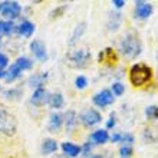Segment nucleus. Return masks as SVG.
Masks as SVG:
<instances>
[{
    "label": "nucleus",
    "instance_id": "obj_1",
    "mask_svg": "<svg viewBox=\"0 0 158 158\" xmlns=\"http://www.w3.org/2000/svg\"><path fill=\"white\" fill-rule=\"evenodd\" d=\"M119 50L124 56L129 59L137 58L142 50L141 40L135 33H127L119 43Z\"/></svg>",
    "mask_w": 158,
    "mask_h": 158
},
{
    "label": "nucleus",
    "instance_id": "obj_2",
    "mask_svg": "<svg viewBox=\"0 0 158 158\" xmlns=\"http://www.w3.org/2000/svg\"><path fill=\"white\" fill-rule=\"evenodd\" d=\"M152 78V69L145 63H137L129 71V81L134 86H144Z\"/></svg>",
    "mask_w": 158,
    "mask_h": 158
},
{
    "label": "nucleus",
    "instance_id": "obj_3",
    "mask_svg": "<svg viewBox=\"0 0 158 158\" xmlns=\"http://www.w3.org/2000/svg\"><path fill=\"white\" fill-rule=\"evenodd\" d=\"M66 60L72 68L76 69H85L91 63V53L88 49H78L72 50L66 55Z\"/></svg>",
    "mask_w": 158,
    "mask_h": 158
},
{
    "label": "nucleus",
    "instance_id": "obj_4",
    "mask_svg": "<svg viewBox=\"0 0 158 158\" xmlns=\"http://www.w3.org/2000/svg\"><path fill=\"white\" fill-rule=\"evenodd\" d=\"M17 129L16 118L6 109L0 108V132L4 135H13Z\"/></svg>",
    "mask_w": 158,
    "mask_h": 158
},
{
    "label": "nucleus",
    "instance_id": "obj_5",
    "mask_svg": "<svg viewBox=\"0 0 158 158\" xmlns=\"http://www.w3.org/2000/svg\"><path fill=\"white\" fill-rule=\"evenodd\" d=\"M0 13L3 16L15 19L20 15V4L17 2H2L0 3Z\"/></svg>",
    "mask_w": 158,
    "mask_h": 158
},
{
    "label": "nucleus",
    "instance_id": "obj_6",
    "mask_svg": "<svg viewBox=\"0 0 158 158\" xmlns=\"http://www.w3.org/2000/svg\"><path fill=\"white\" fill-rule=\"evenodd\" d=\"M94 104L96 105V106H101V108H104V106H106V105H111L114 102V95L112 92L108 91V89H104V91L98 92L95 96H94Z\"/></svg>",
    "mask_w": 158,
    "mask_h": 158
},
{
    "label": "nucleus",
    "instance_id": "obj_7",
    "mask_svg": "<svg viewBox=\"0 0 158 158\" xmlns=\"http://www.w3.org/2000/svg\"><path fill=\"white\" fill-rule=\"evenodd\" d=\"M82 122L85 124V127H94V125L99 124L102 117H101V114L95 109H88L85 112L82 114V117H81Z\"/></svg>",
    "mask_w": 158,
    "mask_h": 158
},
{
    "label": "nucleus",
    "instance_id": "obj_8",
    "mask_svg": "<svg viewBox=\"0 0 158 158\" xmlns=\"http://www.w3.org/2000/svg\"><path fill=\"white\" fill-rule=\"evenodd\" d=\"M152 13V4L148 2H135V16L139 19H147Z\"/></svg>",
    "mask_w": 158,
    "mask_h": 158
},
{
    "label": "nucleus",
    "instance_id": "obj_9",
    "mask_svg": "<svg viewBox=\"0 0 158 158\" xmlns=\"http://www.w3.org/2000/svg\"><path fill=\"white\" fill-rule=\"evenodd\" d=\"M30 50L33 52V55L40 60V62H45L46 59H48L46 48L40 40H33L32 42V43H30Z\"/></svg>",
    "mask_w": 158,
    "mask_h": 158
},
{
    "label": "nucleus",
    "instance_id": "obj_10",
    "mask_svg": "<svg viewBox=\"0 0 158 158\" xmlns=\"http://www.w3.org/2000/svg\"><path fill=\"white\" fill-rule=\"evenodd\" d=\"M99 62H105L108 65H115L118 62V56L112 48H106L104 52L99 53Z\"/></svg>",
    "mask_w": 158,
    "mask_h": 158
},
{
    "label": "nucleus",
    "instance_id": "obj_11",
    "mask_svg": "<svg viewBox=\"0 0 158 158\" xmlns=\"http://www.w3.org/2000/svg\"><path fill=\"white\" fill-rule=\"evenodd\" d=\"M144 141L145 142H150V144H154V142L158 141V127L157 125H150L144 129Z\"/></svg>",
    "mask_w": 158,
    "mask_h": 158
},
{
    "label": "nucleus",
    "instance_id": "obj_12",
    "mask_svg": "<svg viewBox=\"0 0 158 158\" xmlns=\"http://www.w3.org/2000/svg\"><path fill=\"white\" fill-rule=\"evenodd\" d=\"M49 99V94L46 89L43 88H39L33 92V96H32V104L35 105H43L46 101Z\"/></svg>",
    "mask_w": 158,
    "mask_h": 158
},
{
    "label": "nucleus",
    "instance_id": "obj_13",
    "mask_svg": "<svg viewBox=\"0 0 158 158\" xmlns=\"http://www.w3.org/2000/svg\"><path fill=\"white\" fill-rule=\"evenodd\" d=\"M121 22H122V15L119 12H115V13H111L108 17V29L112 32V30H118L121 26Z\"/></svg>",
    "mask_w": 158,
    "mask_h": 158
},
{
    "label": "nucleus",
    "instance_id": "obj_14",
    "mask_svg": "<svg viewBox=\"0 0 158 158\" xmlns=\"http://www.w3.org/2000/svg\"><path fill=\"white\" fill-rule=\"evenodd\" d=\"M46 79H48V73H43V72H40V73H35V75H32L29 78V85L30 86H35V88H42V85L46 82Z\"/></svg>",
    "mask_w": 158,
    "mask_h": 158
},
{
    "label": "nucleus",
    "instance_id": "obj_15",
    "mask_svg": "<svg viewBox=\"0 0 158 158\" xmlns=\"http://www.w3.org/2000/svg\"><path fill=\"white\" fill-rule=\"evenodd\" d=\"M62 150L63 152L69 157H78L79 152L82 151V148L79 145H75V144H72V142H63L62 144Z\"/></svg>",
    "mask_w": 158,
    "mask_h": 158
},
{
    "label": "nucleus",
    "instance_id": "obj_16",
    "mask_svg": "<svg viewBox=\"0 0 158 158\" xmlns=\"http://www.w3.org/2000/svg\"><path fill=\"white\" fill-rule=\"evenodd\" d=\"M91 138H92V141L96 142V144H105L109 139V134L105 129H98V131H95V132L92 134Z\"/></svg>",
    "mask_w": 158,
    "mask_h": 158
},
{
    "label": "nucleus",
    "instance_id": "obj_17",
    "mask_svg": "<svg viewBox=\"0 0 158 158\" xmlns=\"http://www.w3.org/2000/svg\"><path fill=\"white\" fill-rule=\"evenodd\" d=\"M62 115L60 114H52L50 115V119H49V131L52 132H56L59 128H60V125H62Z\"/></svg>",
    "mask_w": 158,
    "mask_h": 158
},
{
    "label": "nucleus",
    "instance_id": "obj_18",
    "mask_svg": "<svg viewBox=\"0 0 158 158\" xmlns=\"http://www.w3.org/2000/svg\"><path fill=\"white\" fill-rule=\"evenodd\" d=\"M56 150H58V142L55 141V139L48 138V139H45L43 144H42V152H43V154H52V152H55Z\"/></svg>",
    "mask_w": 158,
    "mask_h": 158
},
{
    "label": "nucleus",
    "instance_id": "obj_19",
    "mask_svg": "<svg viewBox=\"0 0 158 158\" xmlns=\"http://www.w3.org/2000/svg\"><path fill=\"white\" fill-rule=\"evenodd\" d=\"M48 102H49V105L52 106V108H55V109L62 108L63 106V96H62V94H59V92L52 94V95L49 96Z\"/></svg>",
    "mask_w": 158,
    "mask_h": 158
},
{
    "label": "nucleus",
    "instance_id": "obj_20",
    "mask_svg": "<svg viewBox=\"0 0 158 158\" xmlns=\"http://www.w3.org/2000/svg\"><path fill=\"white\" fill-rule=\"evenodd\" d=\"M65 118H66V129L69 131V132H72L73 131V128H75V125L78 124V117H76V112H73V111H68L66 115H65Z\"/></svg>",
    "mask_w": 158,
    "mask_h": 158
},
{
    "label": "nucleus",
    "instance_id": "obj_21",
    "mask_svg": "<svg viewBox=\"0 0 158 158\" xmlns=\"http://www.w3.org/2000/svg\"><path fill=\"white\" fill-rule=\"evenodd\" d=\"M19 33L22 35V36H26V38H29L30 35L35 32V26L33 23H30V22H23V23H20V26H19Z\"/></svg>",
    "mask_w": 158,
    "mask_h": 158
},
{
    "label": "nucleus",
    "instance_id": "obj_22",
    "mask_svg": "<svg viewBox=\"0 0 158 158\" xmlns=\"http://www.w3.org/2000/svg\"><path fill=\"white\" fill-rule=\"evenodd\" d=\"M85 26H86V23L85 22H82L81 25H78L75 27V32H73V35H72L71 38V42H69V45H75L76 42H78V39L82 36V33L85 32Z\"/></svg>",
    "mask_w": 158,
    "mask_h": 158
},
{
    "label": "nucleus",
    "instance_id": "obj_23",
    "mask_svg": "<svg viewBox=\"0 0 158 158\" xmlns=\"http://www.w3.org/2000/svg\"><path fill=\"white\" fill-rule=\"evenodd\" d=\"M20 72H22V69H20L19 66H17L16 63H15V65H12V66H10V69H9L7 73L4 75V78L7 79L9 82H10V81H15V79L17 78V76L20 75Z\"/></svg>",
    "mask_w": 158,
    "mask_h": 158
},
{
    "label": "nucleus",
    "instance_id": "obj_24",
    "mask_svg": "<svg viewBox=\"0 0 158 158\" xmlns=\"http://www.w3.org/2000/svg\"><path fill=\"white\" fill-rule=\"evenodd\" d=\"M145 115L148 119H158V106L157 105H151L145 109Z\"/></svg>",
    "mask_w": 158,
    "mask_h": 158
},
{
    "label": "nucleus",
    "instance_id": "obj_25",
    "mask_svg": "<svg viewBox=\"0 0 158 158\" xmlns=\"http://www.w3.org/2000/svg\"><path fill=\"white\" fill-rule=\"evenodd\" d=\"M16 65L20 68L22 71H25V69H30V68H32V62H30V59H27V58H19L16 60Z\"/></svg>",
    "mask_w": 158,
    "mask_h": 158
},
{
    "label": "nucleus",
    "instance_id": "obj_26",
    "mask_svg": "<svg viewBox=\"0 0 158 158\" xmlns=\"http://www.w3.org/2000/svg\"><path fill=\"white\" fill-rule=\"evenodd\" d=\"M124 91H125V86L122 85V83L117 82V83H114V85H112V92L117 96H121L122 94H124Z\"/></svg>",
    "mask_w": 158,
    "mask_h": 158
},
{
    "label": "nucleus",
    "instance_id": "obj_27",
    "mask_svg": "<svg viewBox=\"0 0 158 158\" xmlns=\"http://www.w3.org/2000/svg\"><path fill=\"white\" fill-rule=\"evenodd\" d=\"M75 85H76V88H78V89H83V88L88 85L86 78H85V76H78V78H76V81H75Z\"/></svg>",
    "mask_w": 158,
    "mask_h": 158
},
{
    "label": "nucleus",
    "instance_id": "obj_28",
    "mask_svg": "<svg viewBox=\"0 0 158 158\" xmlns=\"http://www.w3.org/2000/svg\"><path fill=\"white\" fill-rule=\"evenodd\" d=\"M121 157L122 158H129L131 155H132V148L131 147H128V145H125V147H122L121 148Z\"/></svg>",
    "mask_w": 158,
    "mask_h": 158
},
{
    "label": "nucleus",
    "instance_id": "obj_29",
    "mask_svg": "<svg viewBox=\"0 0 158 158\" xmlns=\"http://www.w3.org/2000/svg\"><path fill=\"white\" fill-rule=\"evenodd\" d=\"M13 27H15V25H13V22H3V33L6 35H10L13 32Z\"/></svg>",
    "mask_w": 158,
    "mask_h": 158
},
{
    "label": "nucleus",
    "instance_id": "obj_30",
    "mask_svg": "<svg viewBox=\"0 0 158 158\" xmlns=\"http://www.w3.org/2000/svg\"><path fill=\"white\" fill-rule=\"evenodd\" d=\"M66 10V6H60V7L58 9H55L53 12L50 13V19H55V17H59V16H62L63 12Z\"/></svg>",
    "mask_w": 158,
    "mask_h": 158
},
{
    "label": "nucleus",
    "instance_id": "obj_31",
    "mask_svg": "<svg viewBox=\"0 0 158 158\" xmlns=\"http://www.w3.org/2000/svg\"><path fill=\"white\" fill-rule=\"evenodd\" d=\"M121 139L124 142H127V144H132L134 142V137H132V134H124V135H121Z\"/></svg>",
    "mask_w": 158,
    "mask_h": 158
},
{
    "label": "nucleus",
    "instance_id": "obj_32",
    "mask_svg": "<svg viewBox=\"0 0 158 158\" xmlns=\"http://www.w3.org/2000/svg\"><path fill=\"white\" fill-rule=\"evenodd\" d=\"M13 95H19L20 96L22 95V92L19 91V89H13V91H9V92H6V96H7L9 99H10V98H15V96Z\"/></svg>",
    "mask_w": 158,
    "mask_h": 158
},
{
    "label": "nucleus",
    "instance_id": "obj_33",
    "mask_svg": "<svg viewBox=\"0 0 158 158\" xmlns=\"http://www.w3.org/2000/svg\"><path fill=\"white\" fill-rule=\"evenodd\" d=\"M7 62H9L7 58H6L3 53H0V69H3V68L7 65Z\"/></svg>",
    "mask_w": 158,
    "mask_h": 158
},
{
    "label": "nucleus",
    "instance_id": "obj_34",
    "mask_svg": "<svg viewBox=\"0 0 158 158\" xmlns=\"http://www.w3.org/2000/svg\"><path fill=\"white\" fill-rule=\"evenodd\" d=\"M112 127H115V118L114 115H111V118L106 121V128H112Z\"/></svg>",
    "mask_w": 158,
    "mask_h": 158
},
{
    "label": "nucleus",
    "instance_id": "obj_35",
    "mask_svg": "<svg viewBox=\"0 0 158 158\" xmlns=\"http://www.w3.org/2000/svg\"><path fill=\"white\" fill-rule=\"evenodd\" d=\"M91 150H92V145L89 144V142H86V144L83 145V148H82V151L85 152V154H89V152H91Z\"/></svg>",
    "mask_w": 158,
    "mask_h": 158
},
{
    "label": "nucleus",
    "instance_id": "obj_36",
    "mask_svg": "<svg viewBox=\"0 0 158 158\" xmlns=\"http://www.w3.org/2000/svg\"><path fill=\"white\" fill-rule=\"evenodd\" d=\"M112 4H114V6H115V7H118V9H119V7H122V6H124V4H125V2H124V0H114V2H112Z\"/></svg>",
    "mask_w": 158,
    "mask_h": 158
},
{
    "label": "nucleus",
    "instance_id": "obj_37",
    "mask_svg": "<svg viewBox=\"0 0 158 158\" xmlns=\"http://www.w3.org/2000/svg\"><path fill=\"white\" fill-rule=\"evenodd\" d=\"M109 138H111V141H112V142H118V141H121V135H119V134H114L112 137H109Z\"/></svg>",
    "mask_w": 158,
    "mask_h": 158
},
{
    "label": "nucleus",
    "instance_id": "obj_38",
    "mask_svg": "<svg viewBox=\"0 0 158 158\" xmlns=\"http://www.w3.org/2000/svg\"><path fill=\"white\" fill-rule=\"evenodd\" d=\"M3 33V22H0V35Z\"/></svg>",
    "mask_w": 158,
    "mask_h": 158
},
{
    "label": "nucleus",
    "instance_id": "obj_39",
    "mask_svg": "<svg viewBox=\"0 0 158 158\" xmlns=\"http://www.w3.org/2000/svg\"><path fill=\"white\" fill-rule=\"evenodd\" d=\"M4 75H6V73H4V72L3 71H2V69H0V78H3V76Z\"/></svg>",
    "mask_w": 158,
    "mask_h": 158
},
{
    "label": "nucleus",
    "instance_id": "obj_40",
    "mask_svg": "<svg viewBox=\"0 0 158 158\" xmlns=\"http://www.w3.org/2000/svg\"><path fill=\"white\" fill-rule=\"evenodd\" d=\"M91 158H102L101 155H94V157H91Z\"/></svg>",
    "mask_w": 158,
    "mask_h": 158
}]
</instances>
